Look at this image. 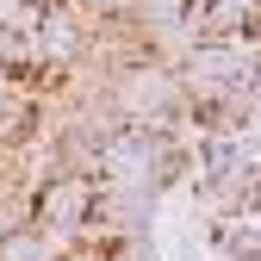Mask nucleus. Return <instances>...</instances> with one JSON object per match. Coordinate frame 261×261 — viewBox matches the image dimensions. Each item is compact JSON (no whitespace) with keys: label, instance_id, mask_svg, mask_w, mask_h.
<instances>
[{"label":"nucleus","instance_id":"f03ea898","mask_svg":"<svg viewBox=\"0 0 261 261\" xmlns=\"http://www.w3.org/2000/svg\"><path fill=\"white\" fill-rule=\"evenodd\" d=\"M93 193H100V180L93 174H75V168H56L38 193H31V218L50 224V230H69L81 237V224L93 218Z\"/></svg>","mask_w":261,"mask_h":261},{"label":"nucleus","instance_id":"7ed1b4c3","mask_svg":"<svg viewBox=\"0 0 261 261\" xmlns=\"http://www.w3.org/2000/svg\"><path fill=\"white\" fill-rule=\"evenodd\" d=\"M212 237L224 255H237V261H261V212H230V218H218L212 224Z\"/></svg>","mask_w":261,"mask_h":261},{"label":"nucleus","instance_id":"f257e3e1","mask_svg":"<svg viewBox=\"0 0 261 261\" xmlns=\"http://www.w3.org/2000/svg\"><path fill=\"white\" fill-rule=\"evenodd\" d=\"M106 112L118 124H137V130H174L187 118V100H180V75L155 56H137L124 69L106 75Z\"/></svg>","mask_w":261,"mask_h":261}]
</instances>
